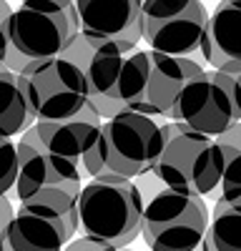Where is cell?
Masks as SVG:
<instances>
[{
    "instance_id": "obj_1",
    "label": "cell",
    "mask_w": 241,
    "mask_h": 251,
    "mask_svg": "<svg viewBox=\"0 0 241 251\" xmlns=\"http://www.w3.org/2000/svg\"><path fill=\"white\" fill-rule=\"evenodd\" d=\"M144 206V196L133 181L111 174L91 178L75 201L78 231L86 239L126 249L141 236Z\"/></svg>"
},
{
    "instance_id": "obj_2",
    "label": "cell",
    "mask_w": 241,
    "mask_h": 251,
    "mask_svg": "<svg viewBox=\"0 0 241 251\" xmlns=\"http://www.w3.org/2000/svg\"><path fill=\"white\" fill-rule=\"evenodd\" d=\"M161 136L164 149L151 171L164 188L201 199L216 191L229 158L236 153L218 146L214 138L193 133L173 121L161 126Z\"/></svg>"
},
{
    "instance_id": "obj_3",
    "label": "cell",
    "mask_w": 241,
    "mask_h": 251,
    "mask_svg": "<svg viewBox=\"0 0 241 251\" xmlns=\"http://www.w3.org/2000/svg\"><path fill=\"white\" fill-rule=\"evenodd\" d=\"M15 151H18V176L13 186L15 199L20 203L48 206L78 228L75 201L80 188H83L80 169L50 156L40 146L33 126L20 133Z\"/></svg>"
},
{
    "instance_id": "obj_4",
    "label": "cell",
    "mask_w": 241,
    "mask_h": 251,
    "mask_svg": "<svg viewBox=\"0 0 241 251\" xmlns=\"http://www.w3.org/2000/svg\"><path fill=\"white\" fill-rule=\"evenodd\" d=\"M204 68L191 58L164 55L156 50H131L120 78L123 108L141 116H169L181 88Z\"/></svg>"
},
{
    "instance_id": "obj_5",
    "label": "cell",
    "mask_w": 241,
    "mask_h": 251,
    "mask_svg": "<svg viewBox=\"0 0 241 251\" xmlns=\"http://www.w3.org/2000/svg\"><path fill=\"white\" fill-rule=\"evenodd\" d=\"M78 35L73 0H20L0 28V50H15L25 63L63 55Z\"/></svg>"
},
{
    "instance_id": "obj_6",
    "label": "cell",
    "mask_w": 241,
    "mask_h": 251,
    "mask_svg": "<svg viewBox=\"0 0 241 251\" xmlns=\"http://www.w3.org/2000/svg\"><path fill=\"white\" fill-rule=\"evenodd\" d=\"M18 88L35 121H66L86 108V78L60 55L30 60L18 73Z\"/></svg>"
},
{
    "instance_id": "obj_7",
    "label": "cell",
    "mask_w": 241,
    "mask_h": 251,
    "mask_svg": "<svg viewBox=\"0 0 241 251\" xmlns=\"http://www.w3.org/2000/svg\"><path fill=\"white\" fill-rule=\"evenodd\" d=\"M209 226V208L201 196L164 188L141 216V236L151 251H196Z\"/></svg>"
},
{
    "instance_id": "obj_8",
    "label": "cell",
    "mask_w": 241,
    "mask_h": 251,
    "mask_svg": "<svg viewBox=\"0 0 241 251\" xmlns=\"http://www.w3.org/2000/svg\"><path fill=\"white\" fill-rule=\"evenodd\" d=\"M100 146H103L106 174L133 181L148 174L164 149L161 126L133 111H123L100 126Z\"/></svg>"
},
{
    "instance_id": "obj_9",
    "label": "cell",
    "mask_w": 241,
    "mask_h": 251,
    "mask_svg": "<svg viewBox=\"0 0 241 251\" xmlns=\"http://www.w3.org/2000/svg\"><path fill=\"white\" fill-rule=\"evenodd\" d=\"M169 118L193 133L216 138L239 121L234 78L218 71H204L191 78L181 88Z\"/></svg>"
},
{
    "instance_id": "obj_10",
    "label": "cell",
    "mask_w": 241,
    "mask_h": 251,
    "mask_svg": "<svg viewBox=\"0 0 241 251\" xmlns=\"http://www.w3.org/2000/svg\"><path fill=\"white\" fill-rule=\"evenodd\" d=\"M131 50L136 48L116 46V43L91 46L78 33L73 43L60 55L80 68V73L86 78V106L100 121H108L126 111L123 100H120V78H123V66Z\"/></svg>"
},
{
    "instance_id": "obj_11",
    "label": "cell",
    "mask_w": 241,
    "mask_h": 251,
    "mask_svg": "<svg viewBox=\"0 0 241 251\" xmlns=\"http://www.w3.org/2000/svg\"><path fill=\"white\" fill-rule=\"evenodd\" d=\"M206 20L201 0H144L141 38H146L156 53L191 58L198 50Z\"/></svg>"
},
{
    "instance_id": "obj_12",
    "label": "cell",
    "mask_w": 241,
    "mask_h": 251,
    "mask_svg": "<svg viewBox=\"0 0 241 251\" xmlns=\"http://www.w3.org/2000/svg\"><path fill=\"white\" fill-rule=\"evenodd\" d=\"M141 8L144 0H73L78 33L91 46H128L141 40Z\"/></svg>"
},
{
    "instance_id": "obj_13",
    "label": "cell",
    "mask_w": 241,
    "mask_h": 251,
    "mask_svg": "<svg viewBox=\"0 0 241 251\" xmlns=\"http://www.w3.org/2000/svg\"><path fill=\"white\" fill-rule=\"evenodd\" d=\"M78 228L58 211L38 203H20L0 239V251H63Z\"/></svg>"
},
{
    "instance_id": "obj_14",
    "label": "cell",
    "mask_w": 241,
    "mask_h": 251,
    "mask_svg": "<svg viewBox=\"0 0 241 251\" xmlns=\"http://www.w3.org/2000/svg\"><path fill=\"white\" fill-rule=\"evenodd\" d=\"M100 121L88 106L66 121H35L33 128L40 146L55 158L80 169V158L100 136Z\"/></svg>"
},
{
    "instance_id": "obj_15",
    "label": "cell",
    "mask_w": 241,
    "mask_h": 251,
    "mask_svg": "<svg viewBox=\"0 0 241 251\" xmlns=\"http://www.w3.org/2000/svg\"><path fill=\"white\" fill-rule=\"evenodd\" d=\"M198 53L214 71L241 63V0H221L206 20Z\"/></svg>"
},
{
    "instance_id": "obj_16",
    "label": "cell",
    "mask_w": 241,
    "mask_h": 251,
    "mask_svg": "<svg viewBox=\"0 0 241 251\" xmlns=\"http://www.w3.org/2000/svg\"><path fill=\"white\" fill-rule=\"evenodd\" d=\"M198 249L201 251H241V208L229 206L218 199L216 206L209 211V226Z\"/></svg>"
},
{
    "instance_id": "obj_17",
    "label": "cell",
    "mask_w": 241,
    "mask_h": 251,
    "mask_svg": "<svg viewBox=\"0 0 241 251\" xmlns=\"http://www.w3.org/2000/svg\"><path fill=\"white\" fill-rule=\"evenodd\" d=\"M33 123L35 118L18 88V75L10 71H0V138L20 136Z\"/></svg>"
},
{
    "instance_id": "obj_18",
    "label": "cell",
    "mask_w": 241,
    "mask_h": 251,
    "mask_svg": "<svg viewBox=\"0 0 241 251\" xmlns=\"http://www.w3.org/2000/svg\"><path fill=\"white\" fill-rule=\"evenodd\" d=\"M218 186H221V201L241 208V153L229 158Z\"/></svg>"
},
{
    "instance_id": "obj_19",
    "label": "cell",
    "mask_w": 241,
    "mask_h": 251,
    "mask_svg": "<svg viewBox=\"0 0 241 251\" xmlns=\"http://www.w3.org/2000/svg\"><path fill=\"white\" fill-rule=\"evenodd\" d=\"M18 176V151L10 138H0V196L13 191Z\"/></svg>"
},
{
    "instance_id": "obj_20",
    "label": "cell",
    "mask_w": 241,
    "mask_h": 251,
    "mask_svg": "<svg viewBox=\"0 0 241 251\" xmlns=\"http://www.w3.org/2000/svg\"><path fill=\"white\" fill-rule=\"evenodd\" d=\"M63 251H123V249H113V246H108V244H100V241H93V239L80 236V239H73L71 244H66Z\"/></svg>"
},
{
    "instance_id": "obj_21",
    "label": "cell",
    "mask_w": 241,
    "mask_h": 251,
    "mask_svg": "<svg viewBox=\"0 0 241 251\" xmlns=\"http://www.w3.org/2000/svg\"><path fill=\"white\" fill-rule=\"evenodd\" d=\"M13 214H15V208H13L10 199H8V196H0V239H3V231L8 228Z\"/></svg>"
},
{
    "instance_id": "obj_22",
    "label": "cell",
    "mask_w": 241,
    "mask_h": 251,
    "mask_svg": "<svg viewBox=\"0 0 241 251\" xmlns=\"http://www.w3.org/2000/svg\"><path fill=\"white\" fill-rule=\"evenodd\" d=\"M234 96H236V108H239V121H241V73L234 75Z\"/></svg>"
},
{
    "instance_id": "obj_23",
    "label": "cell",
    "mask_w": 241,
    "mask_h": 251,
    "mask_svg": "<svg viewBox=\"0 0 241 251\" xmlns=\"http://www.w3.org/2000/svg\"><path fill=\"white\" fill-rule=\"evenodd\" d=\"M10 5H8V0H0V28H3V23L8 20V15H10Z\"/></svg>"
},
{
    "instance_id": "obj_24",
    "label": "cell",
    "mask_w": 241,
    "mask_h": 251,
    "mask_svg": "<svg viewBox=\"0 0 241 251\" xmlns=\"http://www.w3.org/2000/svg\"><path fill=\"white\" fill-rule=\"evenodd\" d=\"M0 71H5V68H3V63H0Z\"/></svg>"
}]
</instances>
